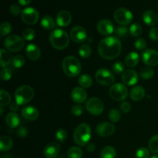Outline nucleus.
<instances>
[{
	"instance_id": "obj_1",
	"label": "nucleus",
	"mask_w": 158,
	"mask_h": 158,
	"mask_svg": "<svg viewBox=\"0 0 158 158\" xmlns=\"http://www.w3.org/2000/svg\"><path fill=\"white\" fill-rule=\"evenodd\" d=\"M122 44L115 36H108L103 39L98 45V52L100 56L106 60H114L121 52Z\"/></svg>"
},
{
	"instance_id": "obj_2",
	"label": "nucleus",
	"mask_w": 158,
	"mask_h": 158,
	"mask_svg": "<svg viewBox=\"0 0 158 158\" xmlns=\"http://www.w3.org/2000/svg\"><path fill=\"white\" fill-rule=\"evenodd\" d=\"M63 72L69 77H76L80 75L82 70V66L80 60L75 56H69L65 57L62 63Z\"/></svg>"
},
{
	"instance_id": "obj_3",
	"label": "nucleus",
	"mask_w": 158,
	"mask_h": 158,
	"mask_svg": "<svg viewBox=\"0 0 158 158\" xmlns=\"http://www.w3.org/2000/svg\"><path fill=\"white\" fill-rule=\"evenodd\" d=\"M49 41L56 49L62 50L68 46L69 43V38L66 31L56 29L51 32L49 35Z\"/></svg>"
},
{
	"instance_id": "obj_4",
	"label": "nucleus",
	"mask_w": 158,
	"mask_h": 158,
	"mask_svg": "<svg viewBox=\"0 0 158 158\" xmlns=\"http://www.w3.org/2000/svg\"><path fill=\"white\" fill-rule=\"evenodd\" d=\"M91 138V128L87 123H81L76 128L73 140L80 146H85Z\"/></svg>"
},
{
	"instance_id": "obj_5",
	"label": "nucleus",
	"mask_w": 158,
	"mask_h": 158,
	"mask_svg": "<svg viewBox=\"0 0 158 158\" xmlns=\"http://www.w3.org/2000/svg\"><path fill=\"white\" fill-rule=\"evenodd\" d=\"M34 97V90L30 86L24 85L15 90V102L19 105H24L30 102Z\"/></svg>"
},
{
	"instance_id": "obj_6",
	"label": "nucleus",
	"mask_w": 158,
	"mask_h": 158,
	"mask_svg": "<svg viewBox=\"0 0 158 158\" xmlns=\"http://www.w3.org/2000/svg\"><path fill=\"white\" fill-rule=\"evenodd\" d=\"M4 46L10 52H19L24 47L25 40L16 35H9L5 39Z\"/></svg>"
},
{
	"instance_id": "obj_7",
	"label": "nucleus",
	"mask_w": 158,
	"mask_h": 158,
	"mask_svg": "<svg viewBox=\"0 0 158 158\" xmlns=\"http://www.w3.org/2000/svg\"><path fill=\"white\" fill-rule=\"evenodd\" d=\"M109 94L113 100L116 101H123L127 97L128 89L127 86L122 83H116L111 86Z\"/></svg>"
},
{
	"instance_id": "obj_8",
	"label": "nucleus",
	"mask_w": 158,
	"mask_h": 158,
	"mask_svg": "<svg viewBox=\"0 0 158 158\" xmlns=\"http://www.w3.org/2000/svg\"><path fill=\"white\" fill-rule=\"evenodd\" d=\"M86 110L90 114L94 116H98L103 113L104 109V105L103 102L97 97L89 98L86 103Z\"/></svg>"
},
{
	"instance_id": "obj_9",
	"label": "nucleus",
	"mask_w": 158,
	"mask_h": 158,
	"mask_svg": "<svg viewBox=\"0 0 158 158\" xmlns=\"http://www.w3.org/2000/svg\"><path fill=\"white\" fill-rule=\"evenodd\" d=\"M114 17L115 21L122 26L130 24L133 20L132 12L125 8H120L117 9L114 12Z\"/></svg>"
},
{
	"instance_id": "obj_10",
	"label": "nucleus",
	"mask_w": 158,
	"mask_h": 158,
	"mask_svg": "<svg viewBox=\"0 0 158 158\" xmlns=\"http://www.w3.org/2000/svg\"><path fill=\"white\" fill-rule=\"evenodd\" d=\"M95 78L97 80V83L103 86H110L113 84L115 80L114 74L111 73L110 71L106 69H99L96 72Z\"/></svg>"
},
{
	"instance_id": "obj_11",
	"label": "nucleus",
	"mask_w": 158,
	"mask_h": 158,
	"mask_svg": "<svg viewBox=\"0 0 158 158\" xmlns=\"http://www.w3.org/2000/svg\"><path fill=\"white\" fill-rule=\"evenodd\" d=\"M21 18L23 23L26 25H35L38 22L40 15H39L38 11L32 7H28L23 9L21 13Z\"/></svg>"
},
{
	"instance_id": "obj_12",
	"label": "nucleus",
	"mask_w": 158,
	"mask_h": 158,
	"mask_svg": "<svg viewBox=\"0 0 158 158\" xmlns=\"http://www.w3.org/2000/svg\"><path fill=\"white\" fill-rule=\"evenodd\" d=\"M142 60L148 66H155L158 65V52L154 49H146L142 53Z\"/></svg>"
},
{
	"instance_id": "obj_13",
	"label": "nucleus",
	"mask_w": 158,
	"mask_h": 158,
	"mask_svg": "<svg viewBox=\"0 0 158 158\" xmlns=\"http://www.w3.org/2000/svg\"><path fill=\"white\" fill-rule=\"evenodd\" d=\"M115 131V127L113 123L109 122H103L99 123L96 128V132L99 136L103 137H107L113 135Z\"/></svg>"
},
{
	"instance_id": "obj_14",
	"label": "nucleus",
	"mask_w": 158,
	"mask_h": 158,
	"mask_svg": "<svg viewBox=\"0 0 158 158\" xmlns=\"http://www.w3.org/2000/svg\"><path fill=\"white\" fill-rule=\"evenodd\" d=\"M70 37L73 41L75 42V43H83L87 39V32L84 28L77 26L71 29Z\"/></svg>"
},
{
	"instance_id": "obj_15",
	"label": "nucleus",
	"mask_w": 158,
	"mask_h": 158,
	"mask_svg": "<svg viewBox=\"0 0 158 158\" xmlns=\"http://www.w3.org/2000/svg\"><path fill=\"white\" fill-rule=\"evenodd\" d=\"M121 80L123 84L127 86H134L138 82L139 76L134 69H127L122 73Z\"/></svg>"
},
{
	"instance_id": "obj_16",
	"label": "nucleus",
	"mask_w": 158,
	"mask_h": 158,
	"mask_svg": "<svg viewBox=\"0 0 158 158\" xmlns=\"http://www.w3.org/2000/svg\"><path fill=\"white\" fill-rule=\"evenodd\" d=\"M97 31L103 35H109L114 32V26L109 19H101L97 26Z\"/></svg>"
},
{
	"instance_id": "obj_17",
	"label": "nucleus",
	"mask_w": 158,
	"mask_h": 158,
	"mask_svg": "<svg viewBox=\"0 0 158 158\" xmlns=\"http://www.w3.org/2000/svg\"><path fill=\"white\" fill-rule=\"evenodd\" d=\"M56 21L57 25L60 27H66L70 24L72 21V15L68 11L62 10L57 13Z\"/></svg>"
},
{
	"instance_id": "obj_18",
	"label": "nucleus",
	"mask_w": 158,
	"mask_h": 158,
	"mask_svg": "<svg viewBox=\"0 0 158 158\" xmlns=\"http://www.w3.org/2000/svg\"><path fill=\"white\" fill-rule=\"evenodd\" d=\"M60 151V145L56 142L49 143L45 147L43 154L46 158H56Z\"/></svg>"
},
{
	"instance_id": "obj_19",
	"label": "nucleus",
	"mask_w": 158,
	"mask_h": 158,
	"mask_svg": "<svg viewBox=\"0 0 158 158\" xmlns=\"http://www.w3.org/2000/svg\"><path fill=\"white\" fill-rule=\"evenodd\" d=\"M72 100L77 103H82L87 98V94L82 87H75L71 93Z\"/></svg>"
},
{
	"instance_id": "obj_20",
	"label": "nucleus",
	"mask_w": 158,
	"mask_h": 158,
	"mask_svg": "<svg viewBox=\"0 0 158 158\" xmlns=\"http://www.w3.org/2000/svg\"><path fill=\"white\" fill-rule=\"evenodd\" d=\"M21 114L25 119L31 121L35 120L39 117V110L34 106H29L23 108Z\"/></svg>"
},
{
	"instance_id": "obj_21",
	"label": "nucleus",
	"mask_w": 158,
	"mask_h": 158,
	"mask_svg": "<svg viewBox=\"0 0 158 158\" xmlns=\"http://www.w3.org/2000/svg\"><path fill=\"white\" fill-rule=\"evenodd\" d=\"M26 55L29 60L32 61L39 60L41 56V51H40L39 46H37L35 44H29L26 47Z\"/></svg>"
},
{
	"instance_id": "obj_22",
	"label": "nucleus",
	"mask_w": 158,
	"mask_h": 158,
	"mask_svg": "<svg viewBox=\"0 0 158 158\" xmlns=\"http://www.w3.org/2000/svg\"><path fill=\"white\" fill-rule=\"evenodd\" d=\"M143 21L146 25L154 26L158 23V15L154 11L148 10L143 12Z\"/></svg>"
},
{
	"instance_id": "obj_23",
	"label": "nucleus",
	"mask_w": 158,
	"mask_h": 158,
	"mask_svg": "<svg viewBox=\"0 0 158 158\" xmlns=\"http://www.w3.org/2000/svg\"><path fill=\"white\" fill-rule=\"evenodd\" d=\"M130 96L134 101H140L144 97L145 89L142 86H136L131 90Z\"/></svg>"
},
{
	"instance_id": "obj_24",
	"label": "nucleus",
	"mask_w": 158,
	"mask_h": 158,
	"mask_svg": "<svg viewBox=\"0 0 158 158\" xmlns=\"http://www.w3.org/2000/svg\"><path fill=\"white\" fill-rule=\"evenodd\" d=\"M140 61V56L137 52H131L125 58V64L128 67H134Z\"/></svg>"
},
{
	"instance_id": "obj_25",
	"label": "nucleus",
	"mask_w": 158,
	"mask_h": 158,
	"mask_svg": "<svg viewBox=\"0 0 158 158\" xmlns=\"http://www.w3.org/2000/svg\"><path fill=\"white\" fill-rule=\"evenodd\" d=\"M13 146V140L8 136H2L0 137V150L2 152L8 151Z\"/></svg>"
},
{
	"instance_id": "obj_26",
	"label": "nucleus",
	"mask_w": 158,
	"mask_h": 158,
	"mask_svg": "<svg viewBox=\"0 0 158 158\" xmlns=\"http://www.w3.org/2000/svg\"><path fill=\"white\" fill-rule=\"evenodd\" d=\"M6 124L10 128H15L19 126L20 123V119L15 113H10L6 117Z\"/></svg>"
},
{
	"instance_id": "obj_27",
	"label": "nucleus",
	"mask_w": 158,
	"mask_h": 158,
	"mask_svg": "<svg viewBox=\"0 0 158 158\" xmlns=\"http://www.w3.org/2000/svg\"><path fill=\"white\" fill-rule=\"evenodd\" d=\"M41 26L43 29L46 30H50L53 29L56 26V22L49 15H46L41 19Z\"/></svg>"
},
{
	"instance_id": "obj_28",
	"label": "nucleus",
	"mask_w": 158,
	"mask_h": 158,
	"mask_svg": "<svg viewBox=\"0 0 158 158\" xmlns=\"http://www.w3.org/2000/svg\"><path fill=\"white\" fill-rule=\"evenodd\" d=\"M0 57H1V66L3 68H6V66H9L10 64L12 61V56L9 53V52H7L5 49H1L0 50Z\"/></svg>"
},
{
	"instance_id": "obj_29",
	"label": "nucleus",
	"mask_w": 158,
	"mask_h": 158,
	"mask_svg": "<svg viewBox=\"0 0 158 158\" xmlns=\"http://www.w3.org/2000/svg\"><path fill=\"white\" fill-rule=\"evenodd\" d=\"M116 156V150L111 146L105 147L100 152V158H115Z\"/></svg>"
},
{
	"instance_id": "obj_30",
	"label": "nucleus",
	"mask_w": 158,
	"mask_h": 158,
	"mask_svg": "<svg viewBox=\"0 0 158 158\" xmlns=\"http://www.w3.org/2000/svg\"><path fill=\"white\" fill-rule=\"evenodd\" d=\"M78 83L83 88H89L93 84V80L90 76L83 74L79 77Z\"/></svg>"
},
{
	"instance_id": "obj_31",
	"label": "nucleus",
	"mask_w": 158,
	"mask_h": 158,
	"mask_svg": "<svg viewBox=\"0 0 158 158\" xmlns=\"http://www.w3.org/2000/svg\"><path fill=\"white\" fill-rule=\"evenodd\" d=\"M154 75V70L151 66H146L140 69V77L143 80H151Z\"/></svg>"
},
{
	"instance_id": "obj_32",
	"label": "nucleus",
	"mask_w": 158,
	"mask_h": 158,
	"mask_svg": "<svg viewBox=\"0 0 158 158\" xmlns=\"http://www.w3.org/2000/svg\"><path fill=\"white\" fill-rule=\"evenodd\" d=\"M68 158H82L83 151L78 147H72L67 151Z\"/></svg>"
},
{
	"instance_id": "obj_33",
	"label": "nucleus",
	"mask_w": 158,
	"mask_h": 158,
	"mask_svg": "<svg viewBox=\"0 0 158 158\" xmlns=\"http://www.w3.org/2000/svg\"><path fill=\"white\" fill-rule=\"evenodd\" d=\"M11 102V96L7 91L1 89L0 91V106H5L9 104Z\"/></svg>"
},
{
	"instance_id": "obj_34",
	"label": "nucleus",
	"mask_w": 158,
	"mask_h": 158,
	"mask_svg": "<svg viewBox=\"0 0 158 158\" xmlns=\"http://www.w3.org/2000/svg\"><path fill=\"white\" fill-rule=\"evenodd\" d=\"M130 33L134 37H139L143 33L142 26L139 23H134L130 27Z\"/></svg>"
},
{
	"instance_id": "obj_35",
	"label": "nucleus",
	"mask_w": 158,
	"mask_h": 158,
	"mask_svg": "<svg viewBox=\"0 0 158 158\" xmlns=\"http://www.w3.org/2000/svg\"><path fill=\"white\" fill-rule=\"evenodd\" d=\"M149 150L154 154H158V134H156L150 139L148 142Z\"/></svg>"
},
{
	"instance_id": "obj_36",
	"label": "nucleus",
	"mask_w": 158,
	"mask_h": 158,
	"mask_svg": "<svg viewBox=\"0 0 158 158\" xmlns=\"http://www.w3.org/2000/svg\"><path fill=\"white\" fill-rule=\"evenodd\" d=\"M92 53V49L88 44H83L79 49V54L81 57L86 59L91 56Z\"/></svg>"
},
{
	"instance_id": "obj_37",
	"label": "nucleus",
	"mask_w": 158,
	"mask_h": 158,
	"mask_svg": "<svg viewBox=\"0 0 158 158\" xmlns=\"http://www.w3.org/2000/svg\"><path fill=\"white\" fill-rule=\"evenodd\" d=\"M121 114L117 109H111L109 112V119L113 123H117L120 120Z\"/></svg>"
},
{
	"instance_id": "obj_38",
	"label": "nucleus",
	"mask_w": 158,
	"mask_h": 158,
	"mask_svg": "<svg viewBox=\"0 0 158 158\" xmlns=\"http://www.w3.org/2000/svg\"><path fill=\"white\" fill-rule=\"evenodd\" d=\"M25 58L21 55H16L12 58V65L15 68H21L25 64Z\"/></svg>"
},
{
	"instance_id": "obj_39",
	"label": "nucleus",
	"mask_w": 158,
	"mask_h": 158,
	"mask_svg": "<svg viewBox=\"0 0 158 158\" xmlns=\"http://www.w3.org/2000/svg\"><path fill=\"white\" fill-rule=\"evenodd\" d=\"M56 140H58V141L63 143V142H64L65 140H66V138H67V133H66V131H65L64 129L60 128V129L57 130L56 132Z\"/></svg>"
},
{
	"instance_id": "obj_40",
	"label": "nucleus",
	"mask_w": 158,
	"mask_h": 158,
	"mask_svg": "<svg viewBox=\"0 0 158 158\" xmlns=\"http://www.w3.org/2000/svg\"><path fill=\"white\" fill-rule=\"evenodd\" d=\"M35 31L32 29H30V28H28V29H26L23 32V39L26 40H28V41H30V40H32L34 38H35Z\"/></svg>"
},
{
	"instance_id": "obj_41",
	"label": "nucleus",
	"mask_w": 158,
	"mask_h": 158,
	"mask_svg": "<svg viewBox=\"0 0 158 158\" xmlns=\"http://www.w3.org/2000/svg\"><path fill=\"white\" fill-rule=\"evenodd\" d=\"M11 29H12V26L10 23L8 22H4L2 23L1 27H0V32H1L2 36L8 35L11 32Z\"/></svg>"
},
{
	"instance_id": "obj_42",
	"label": "nucleus",
	"mask_w": 158,
	"mask_h": 158,
	"mask_svg": "<svg viewBox=\"0 0 158 158\" xmlns=\"http://www.w3.org/2000/svg\"><path fill=\"white\" fill-rule=\"evenodd\" d=\"M124 65L122 62L118 61L116 62L115 63H114L112 66V71L116 74H120L123 73L124 72Z\"/></svg>"
},
{
	"instance_id": "obj_43",
	"label": "nucleus",
	"mask_w": 158,
	"mask_h": 158,
	"mask_svg": "<svg viewBox=\"0 0 158 158\" xmlns=\"http://www.w3.org/2000/svg\"><path fill=\"white\" fill-rule=\"evenodd\" d=\"M150 152L146 148H140L135 154L136 158H149Z\"/></svg>"
},
{
	"instance_id": "obj_44",
	"label": "nucleus",
	"mask_w": 158,
	"mask_h": 158,
	"mask_svg": "<svg viewBox=\"0 0 158 158\" xmlns=\"http://www.w3.org/2000/svg\"><path fill=\"white\" fill-rule=\"evenodd\" d=\"M116 35L120 38H125L127 35L128 33V29L126 26H118L117 29H115Z\"/></svg>"
},
{
	"instance_id": "obj_45",
	"label": "nucleus",
	"mask_w": 158,
	"mask_h": 158,
	"mask_svg": "<svg viewBox=\"0 0 158 158\" xmlns=\"http://www.w3.org/2000/svg\"><path fill=\"white\" fill-rule=\"evenodd\" d=\"M12 73L9 68H3L1 70V78L4 81H8L12 78Z\"/></svg>"
},
{
	"instance_id": "obj_46",
	"label": "nucleus",
	"mask_w": 158,
	"mask_h": 158,
	"mask_svg": "<svg viewBox=\"0 0 158 158\" xmlns=\"http://www.w3.org/2000/svg\"><path fill=\"white\" fill-rule=\"evenodd\" d=\"M134 46H135L136 49H137L138 50H143V49H146L147 47L146 40L143 38L137 39L135 41V43H134Z\"/></svg>"
},
{
	"instance_id": "obj_47",
	"label": "nucleus",
	"mask_w": 158,
	"mask_h": 158,
	"mask_svg": "<svg viewBox=\"0 0 158 158\" xmlns=\"http://www.w3.org/2000/svg\"><path fill=\"white\" fill-rule=\"evenodd\" d=\"M71 112L73 115L78 117V116H80L83 113V107L80 104L74 105L71 108Z\"/></svg>"
},
{
	"instance_id": "obj_48",
	"label": "nucleus",
	"mask_w": 158,
	"mask_h": 158,
	"mask_svg": "<svg viewBox=\"0 0 158 158\" xmlns=\"http://www.w3.org/2000/svg\"><path fill=\"white\" fill-rule=\"evenodd\" d=\"M149 37L153 41H158V29L157 28H152L149 32Z\"/></svg>"
},
{
	"instance_id": "obj_49",
	"label": "nucleus",
	"mask_w": 158,
	"mask_h": 158,
	"mask_svg": "<svg viewBox=\"0 0 158 158\" xmlns=\"http://www.w3.org/2000/svg\"><path fill=\"white\" fill-rule=\"evenodd\" d=\"M120 110L123 111V113H129L131 110V106L130 104V103L127 101H123V103H121L120 104Z\"/></svg>"
},
{
	"instance_id": "obj_50",
	"label": "nucleus",
	"mask_w": 158,
	"mask_h": 158,
	"mask_svg": "<svg viewBox=\"0 0 158 158\" xmlns=\"http://www.w3.org/2000/svg\"><path fill=\"white\" fill-rule=\"evenodd\" d=\"M16 134L18 137H25L28 135V131L26 127H21L17 129Z\"/></svg>"
},
{
	"instance_id": "obj_51",
	"label": "nucleus",
	"mask_w": 158,
	"mask_h": 158,
	"mask_svg": "<svg viewBox=\"0 0 158 158\" xmlns=\"http://www.w3.org/2000/svg\"><path fill=\"white\" fill-rule=\"evenodd\" d=\"M10 12L13 15H18L21 12V9L19 6L16 4H14L11 6L10 7Z\"/></svg>"
},
{
	"instance_id": "obj_52",
	"label": "nucleus",
	"mask_w": 158,
	"mask_h": 158,
	"mask_svg": "<svg viewBox=\"0 0 158 158\" xmlns=\"http://www.w3.org/2000/svg\"><path fill=\"white\" fill-rule=\"evenodd\" d=\"M19 106V105L16 102H15V103H12V104L10 105V110H12V112L14 113V112H16V111H18Z\"/></svg>"
},
{
	"instance_id": "obj_53",
	"label": "nucleus",
	"mask_w": 158,
	"mask_h": 158,
	"mask_svg": "<svg viewBox=\"0 0 158 158\" xmlns=\"http://www.w3.org/2000/svg\"><path fill=\"white\" fill-rule=\"evenodd\" d=\"M32 0H18L19 3L21 6H27L29 3L31 2Z\"/></svg>"
},
{
	"instance_id": "obj_54",
	"label": "nucleus",
	"mask_w": 158,
	"mask_h": 158,
	"mask_svg": "<svg viewBox=\"0 0 158 158\" xmlns=\"http://www.w3.org/2000/svg\"><path fill=\"white\" fill-rule=\"evenodd\" d=\"M87 151H89V152H93V151H94V150H95V146H94V143H90V144H89L87 146Z\"/></svg>"
},
{
	"instance_id": "obj_55",
	"label": "nucleus",
	"mask_w": 158,
	"mask_h": 158,
	"mask_svg": "<svg viewBox=\"0 0 158 158\" xmlns=\"http://www.w3.org/2000/svg\"><path fill=\"white\" fill-rule=\"evenodd\" d=\"M151 158H158V155H155V156H153Z\"/></svg>"
}]
</instances>
